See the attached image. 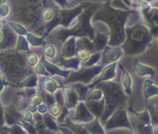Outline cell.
<instances>
[{
	"label": "cell",
	"instance_id": "cell-1",
	"mask_svg": "<svg viewBox=\"0 0 158 134\" xmlns=\"http://www.w3.org/2000/svg\"><path fill=\"white\" fill-rule=\"evenodd\" d=\"M131 12L115 9L111 6L109 0L95 11L94 19L95 21L106 22L110 29L109 44L112 46L119 45L125 42L126 29L124 27Z\"/></svg>",
	"mask_w": 158,
	"mask_h": 134
},
{
	"label": "cell",
	"instance_id": "cell-2",
	"mask_svg": "<svg viewBox=\"0 0 158 134\" xmlns=\"http://www.w3.org/2000/svg\"><path fill=\"white\" fill-rule=\"evenodd\" d=\"M126 33L127 40L123 45V49L127 54L132 55L142 52L152 40L149 28L142 23H138L133 27H128Z\"/></svg>",
	"mask_w": 158,
	"mask_h": 134
},
{
	"label": "cell",
	"instance_id": "cell-3",
	"mask_svg": "<svg viewBox=\"0 0 158 134\" xmlns=\"http://www.w3.org/2000/svg\"><path fill=\"white\" fill-rule=\"evenodd\" d=\"M78 56H79L80 60H81L82 62H87L91 57V53L86 49H82L78 52Z\"/></svg>",
	"mask_w": 158,
	"mask_h": 134
},
{
	"label": "cell",
	"instance_id": "cell-4",
	"mask_svg": "<svg viewBox=\"0 0 158 134\" xmlns=\"http://www.w3.org/2000/svg\"><path fill=\"white\" fill-rule=\"evenodd\" d=\"M53 16H54L53 10H51V9H49V8H46V9H44V10L42 12V17H43V18L45 19L46 21L50 20V19L53 17Z\"/></svg>",
	"mask_w": 158,
	"mask_h": 134
},
{
	"label": "cell",
	"instance_id": "cell-5",
	"mask_svg": "<svg viewBox=\"0 0 158 134\" xmlns=\"http://www.w3.org/2000/svg\"><path fill=\"white\" fill-rule=\"evenodd\" d=\"M28 63H29V64H31V65H35V64H37V63H38V58H37V56H35V55H30L29 57H28Z\"/></svg>",
	"mask_w": 158,
	"mask_h": 134
},
{
	"label": "cell",
	"instance_id": "cell-6",
	"mask_svg": "<svg viewBox=\"0 0 158 134\" xmlns=\"http://www.w3.org/2000/svg\"><path fill=\"white\" fill-rule=\"evenodd\" d=\"M51 112L54 116H58L61 112V109L58 105H54L52 108H51Z\"/></svg>",
	"mask_w": 158,
	"mask_h": 134
},
{
	"label": "cell",
	"instance_id": "cell-7",
	"mask_svg": "<svg viewBox=\"0 0 158 134\" xmlns=\"http://www.w3.org/2000/svg\"><path fill=\"white\" fill-rule=\"evenodd\" d=\"M41 98H40V97H34L33 98H32V103H34V104H39V103H41Z\"/></svg>",
	"mask_w": 158,
	"mask_h": 134
},
{
	"label": "cell",
	"instance_id": "cell-8",
	"mask_svg": "<svg viewBox=\"0 0 158 134\" xmlns=\"http://www.w3.org/2000/svg\"><path fill=\"white\" fill-rule=\"evenodd\" d=\"M94 1H95V2H106L107 0H94Z\"/></svg>",
	"mask_w": 158,
	"mask_h": 134
},
{
	"label": "cell",
	"instance_id": "cell-9",
	"mask_svg": "<svg viewBox=\"0 0 158 134\" xmlns=\"http://www.w3.org/2000/svg\"><path fill=\"white\" fill-rule=\"evenodd\" d=\"M2 40H3V36H2V34L0 33V42L2 41Z\"/></svg>",
	"mask_w": 158,
	"mask_h": 134
},
{
	"label": "cell",
	"instance_id": "cell-10",
	"mask_svg": "<svg viewBox=\"0 0 158 134\" xmlns=\"http://www.w3.org/2000/svg\"><path fill=\"white\" fill-rule=\"evenodd\" d=\"M0 28H1V23H0Z\"/></svg>",
	"mask_w": 158,
	"mask_h": 134
}]
</instances>
